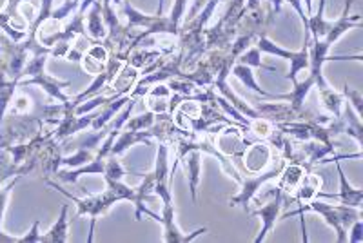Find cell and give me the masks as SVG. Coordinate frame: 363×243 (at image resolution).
Here are the masks:
<instances>
[{
	"label": "cell",
	"mask_w": 363,
	"mask_h": 243,
	"mask_svg": "<svg viewBox=\"0 0 363 243\" xmlns=\"http://www.w3.org/2000/svg\"><path fill=\"white\" fill-rule=\"evenodd\" d=\"M38 227H40V222H38V220H35L33 227H31V231L24 236H18V243L40 242V232H38Z\"/></svg>",
	"instance_id": "cell-33"
},
{
	"label": "cell",
	"mask_w": 363,
	"mask_h": 243,
	"mask_svg": "<svg viewBox=\"0 0 363 243\" xmlns=\"http://www.w3.org/2000/svg\"><path fill=\"white\" fill-rule=\"evenodd\" d=\"M306 173H309V171H307L303 165L294 164V162H287L284 169H281L280 176H278L277 187L280 191H284L285 196L291 200V196H293V193L296 191L298 183L301 181V178L306 176Z\"/></svg>",
	"instance_id": "cell-18"
},
{
	"label": "cell",
	"mask_w": 363,
	"mask_h": 243,
	"mask_svg": "<svg viewBox=\"0 0 363 243\" xmlns=\"http://www.w3.org/2000/svg\"><path fill=\"white\" fill-rule=\"evenodd\" d=\"M262 51L258 50V47H256V44L252 45V47H249V50H245L244 53L240 55L238 58H236V62L238 64H244V66H249V67H252V69H265V71H269V73H274V67H271V66H265L264 64V60H262Z\"/></svg>",
	"instance_id": "cell-26"
},
{
	"label": "cell",
	"mask_w": 363,
	"mask_h": 243,
	"mask_svg": "<svg viewBox=\"0 0 363 243\" xmlns=\"http://www.w3.org/2000/svg\"><path fill=\"white\" fill-rule=\"evenodd\" d=\"M314 87V79L311 74H307L306 80H301V82L293 84V91L291 93H285V95H274V100H287L294 113L300 115L303 111V103H306L307 95H309V91Z\"/></svg>",
	"instance_id": "cell-19"
},
{
	"label": "cell",
	"mask_w": 363,
	"mask_h": 243,
	"mask_svg": "<svg viewBox=\"0 0 363 243\" xmlns=\"http://www.w3.org/2000/svg\"><path fill=\"white\" fill-rule=\"evenodd\" d=\"M256 47H258L262 53H267L277 58H285V60H289L291 71L289 74H285V79L291 80L293 84L298 82V73H300V71H306V69L309 71V51H307L309 45H303L300 51L285 50V47H281V45L274 44L267 35L262 33L260 37L256 38Z\"/></svg>",
	"instance_id": "cell-4"
},
{
	"label": "cell",
	"mask_w": 363,
	"mask_h": 243,
	"mask_svg": "<svg viewBox=\"0 0 363 243\" xmlns=\"http://www.w3.org/2000/svg\"><path fill=\"white\" fill-rule=\"evenodd\" d=\"M171 96H173L171 87L165 82H158L149 87L147 93L144 95V100L151 113H155V115H167L169 113Z\"/></svg>",
	"instance_id": "cell-16"
},
{
	"label": "cell",
	"mask_w": 363,
	"mask_h": 243,
	"mask_svg": "<svg viewBox=\"0 0 363 243\" xmlns=\"http://www.w3.org/2000/svg\"><path fill=\"white\" fill-rule=\"evenodd\" d=\"M125 174H128V171H125V167L122 165L120 157L109 154L108 160H106V167H104V180H124Z\"/></svg>",
	"instance_id": "cell-28"
},
{
	"label": "cell",
	"mask_w": 363,
	"mask_h": 243,
	"mask_svg": "<svg viewBox=\"0 0 363 243\" xmlns=\"http://www.w3.org/2000/svg\"><path fill=\"white\" fill-rule=\"evenodd\" d=\"M67 210H69V205L64 203L60 207V215H58V220L55 222V225L51 227L50 231L45 234H40V242L45 243H66L69 239V231H67V225H69V220H67Z\"/></svg>",
	"instance_id": "cell-21"
},
{
	"label": "cell",
	"mask_w": 363,
	"mask_h": 243,
	"mask_svg": "<svg viewBox=\"0 0 363 243\" xmlns=\"http://www.w3.org/2000/svg\"><path fill=\"white\" fill-rule=\"evenodd\" d=\"M247 129L255 135L256 140H264V142H267L269 138L277 132V125H274V122L264 118V116H256V118H252Z\"/></svg>",
	"instance_id": "cell-25"
},
{
	"label": "cell",
	"mask_w": 363,
	"mask_h": 243,
	"mask_svg": "<svg viewBox=\"0 0 363 243\" xmlns=\"http://www.w3.org/2000/svg\"><path fill=\"white\" fill-rule=\"evenodd\" d=\"M8 4H9V0H0V13H4L6 9H8Z\"/></svg>",
	"instance_id": "cell-37"
},
{
	"label": "cell",
	"mask_w": 363,
	"mask_h": 243,
	"mask_svg": "<svg viewBox=\"0 0 363 243\" xmlns=\"http://www.w3.org/2000/svg\"><path fill=\"white\" fill-rule=\"evenodd\" d=\"M95 115H74L73 111L66 113L62 118L58 120L55 129L51 131V136H53L57 142H66L67 138H71L73 135L77 132H82L86 131L87 128H91V122H93Z\"/></svg>",
	"instance_id": "cell-11"
},
{
	"label": "cell",
	"mask_w": 363,
	"mask_h": 243,
	"mask_svg": "<svg viewBox=\"0 0 363 243\" xmlns=\"http://www.w3.org/2000/svg\"><path fill=\"white\" fill-rule=\"evenodd\" d=\"M45 183L50 187H53V189L58 191L60 194H64L66 198H69L71 202L77 205V216H87V218H89V236H87V242H93V232H95L96 220L102 215H106L116 202H120V200L116 198V194L113 193L109 187H106L104 193L87 194L84 198H77V196H73L71 193L64 191L62 187L58 186L57 181L51 180V178H45Z\"/></svg>",
	"instance_id": "cell-2"
},
{
	"label": "cell",
	"mask_w": 363,
	"mask_h": 243,
	"mask_svg": "<svg viewBox=\"0 0 363 243\" xmlns=\"http://www.w3.org/2000/svg\"><path fill=\"white\" fill-rule=\"evenodd\" d=\"M343 96H345V102L349 103L352 109H354L356 115L362 118V116H363V96H362V93H359L358 89H354V87L349 86V84H345V87H343Z\"/></svg>",
	"instance_id": "cell-30"
},
{
	"label": "cell",
	"mask_w": 363,
	"mask_h": 243,
	"mask_svg": "<svg viewBox=\"0 0 363 243\" xmlns=\"http://www.w3.org/2000/svg\"><path fill=\"white\" fill-rule=\"evenodd\" d=\"M285 158L281 157L280 153H277V157H272L271 165L267 169L262 171V173L256 174H247V176H242V181H240V193L236 196H231L229 198V205L231 207H242L245 213H249V205H251V200L255 198L256 193L262 189L264 183L274 180V178L280 176L281 169L285 167Z\"/></svg>",
	"instance_id": "cell-3"
},
{
	"label": "cell",
	"mask_w": 363,
	"mask_h": 243,
	"mask_svg": "<svg viewBox=\"0 0 363 243\" xmlns=\"http://www.w3.org/2000/svg\"><path fill=\"white\" fill-rule=\"evenodd\" d=\"M306 210H313L316 215H320V218H323V222L336 232V242L345 243L347 242V231L349 227L356 222V220L362 218V209H356V207L343 205V203H338V205H330V203L322 202L320 198H314L311 202H307V205L300 207L294 213H289L285 215L284 218H291V216H303Z\"/></svg>",
	"instance_id": "cell-1"
},
{
	"label": "cell",
	"mask_w": 363,
	"mask_h": 243,
	"mask_svg": "<svg viewBox=\"0 0 363 243\" xmlns=\"http://www.w3.org/2000/svg\"><path fill=\"white\" fill-rule=\"evenodd\" d=\"M21 180V176H15L6 183L4 187H0V242L2 243H18V236H8L4 231H2V218H4V210L6 205H8V198L11 194L13 187L17 186V181Z\"/></svg>",
	"instance_id": "cell-24"
},
{
	"label": "cell",
	"mask_w": 363,
	"mask_h": 243,
	"mask_svg": "<svg viewBox=\"0 0 363 243\" xmlns=\"http://www.w3.org/2000/svg\"><path fill=\"white\" fill-rule=\"evenodd\" d=\"M95 151H89V149H74V153L69 157H62L60 165L67 167V169H77V167H82V165L89 164L93 158H95Z\"/></svg>",
	"instance_id": "cell-27"
},
{
	"label": "cell",
	"mask_w": 363,
	"mask_h": 243,
	"mask_svg": "<svg viewBox=\"0 0 363 243\" xmlns=\"http://www.w3.org/2000/svg\"><path fill=\"white\" fill-rule=\"evenodd\" d=\"M285 200H287V196L284 194V191H280L277 187V191H274V198H272L271 202L262 205L260 209L249 210V216H260L262 220V229L260 232H258V236L255 238V243H262L267 239L269 232L274 229L278 218H280V210L281 207H284Z\"/></svg>",
	"instance_id": "cell-7"
},
{
	"label": "cell",
	"mask_w": 363,
	"mask_h": 243,
	"mask_svg": "<svg viewBox=\"0 0 363 243\" xmlns=\"http://www.w3.org/2000/svg\"><path fill=\"white\" fill-rule=\"evenodd\" d=\"M281 2H287V4H289L291 8L298 13V17H300V21L303 22V26H306V29H307V18L309 17H307L306 9H303V0H281Z\"/></svg>",
	"instance_id": "cell-34"
},
{
	"label": "cell",
	"mask_w": 363,
	"mask_h": 243,
	"mask_svg": "<svg viewBox=\"0 0 363 243\" xmlns=\"http://www.w3.org/2000/svg\"><path fill=\"white\" fill-rule=\"evenodd\" d=\"M31 86H38L42 91H44L45 95L50 96V98L57 100V102L60 103L69 102V98L64 95V89L69 87L71 82H64V80H58L55 79V77H50L45 71L35 74V77H29V79L18 80V87H31Z\"/></svg>",
	"instance_id": "cell-10"
},
{
	"label": "cell",
	"mask_w": 363,
	"mask_h": 243,
	"mask_svg": "<svg viewBox=\"0 0 363 243\" xmlns=\"http://www.w3.org/2000/svg\"><path fill=\"white\" fill-rule=\"evenodd\" d=\"M164 209H162L160 215V223L164 227V234H162V239L165 243H189L193 239L199 238L200 234H206L209 229L207 227H200L196 231H193L191 234H186V232H182L177 225V216H174V207H173V200H165Z\"/></svg>",
	"instance_id": "cell-6"
},
{
	"label": "cell",
	"mask_w": 363,
	"mask_h": 243,
	"mask_svg": "<svg viewBox=\"0 0 363 243\" xmlns=\"http://www.w3.org/2000/svg\"><path fill=\"white\" fill-rule=\"evenodd\" d=\"M231 74H235V77L240 80V82L244 84L245 87H249V89H251V91H255L256 95H260L262 98L272 100V102H277L272 93H267V91H265L264 87L258 86V82H256V79H255V71H252V67L244 66V64L235 62V64H233V67H231Z\"/></svg>",
	"instance_id": "cell-22"
},
{
	"label": "cell",
	"mask_w": 363,
	"mask_h": 243,
	"mask_svg": "<svg viewBox=\"0 0 363 243\" xmlns=\"http://www.w3.org/2000/svg\"><path fill=\"white\" fill-rule=\"evenodd\" d=\"M80 2H82V0H64V4L60 6V8L51 11V18L64 22L67 17H71V15H74V13L79 11Z\"/></svg>",
	"instance_id": "cell-31"
},
{
	"label": "cell",
	"mask_w": 363,
	"mask_h": 243,
	"mask_svg": "<svg viewBox=\"0 0 363 243\" xmlns=\"http://www.w3.org/2000/svg\"><path fill=\"white\" fill-rule=\"evenodd\" d=\"M347 242L349 243H363V220H356L349 231H347Z\"/></svg>",
	"instance_id": "cell-32"
},
{
	"label": "cell",
	"mask_w": 363,
	"mask_h": 243,
	"mask_svg": "<svg viewBox=\"0 0 363 243\" xmlns=\"http://www.w3.org/2000/svg\"><path fill=\"white\" fill-rule=\"evenodd\" d=\"M155 122H157V115L151 111L144 113V115H138L135 118H129L125 122L124 129H129V131H149L153 128Z\"/></svg>",
	"instance_id": "cell-29"
},
{
	"label": "cell",
	"mask_w": 363,
	"mask_h": 243,
	"mask_svg": "<svg viewBox=\"0 0 363 243\" xmlns=\"http://www.w3.org/2000/svg\"><path fill=\"white\" fill-rule=\"evenodd\" d=\"M164 8H165V0H160V4H158L157 13H155V15H157V17H164Z\"/></svg>",
	"instance_id": "cell-35"
},
{
	"label": "cell",
	"mask_w": 363,
	"mask_h": 243,
	"mask_svg": "<svg viewBox=\"0 0 363 243\" xmlns=\"http://www.w3.org/2000/svg\"><path fill=\"white\" fill-rule=\"evenodd\" d=\"M86 33L91 40L102 42L108 38V26L102 15V0H95L86 13Z\"/></svg>",
	"instance_id": "cell-17"
},
{
	"label": "cell",
	"mask_w": 363,
	"mask_h": 243,
	"mask_svg": "<svg viewBox=\"0 0 363 243\" xmlns=\"http://www.w3.org/2000/svg\"><path fill=\"white\" fill-rule=\"evenodd\" d=\"M153 140L155 135L151 129H149V131H129V129H124V131L118 132V136H116L115 144H113L111 147V154L113 157L122 158L125 154V151L131 149L133 145H153Z\"/></svg>",
	"instance_id": "cell-15"
},
{
	"label": "cell",
	"mask_w": 363,
	"mask_h": 243,
	"mask_svg": "<svg viewBox=\"0 0 363 243\" xmlns=\"http://www.w3.org/2000/svg\"><path fill=\"white\" fill-rule=\"evenodd\" d=\"M142 73L138 67L131 66L129 62H124V66L120 67L118 73L115 74V79L109 82V86L106 87L102 95L109 96L111 100L120 98V96H125V95H131V91L135 89L136 82L140 80Z\"/></svg>",
	"instance_id": "cell-9"
},
{
	"label": "cell",
	"mask_w": 363,
	"mask_h": 243,
	"mask_svg": "<svg viewBox=\"0 0 363 243\" xmlns=\"http://www.w3.org/2000/svg\"><path fill=\"white\" fill-rule=\"evenodd\" d=\"M108 2H111V4L115 6V8H120V6H122V2H124V0H108Z\"/></svg>",
	"instance_id": "cell-38"
},
{
	"label": "cell",
	"mask_w": 363,
	"mask_h": 243,
	"mask_svg": "<svg viewBox=\"0 0 363 243\" xmlns=\"http://www.w3.org/2000/svg\"><path fill=\"white\" fill-rule=\"evenodd\" d=\"M245 131H247L245 125L229 124L223 129H220L215 136H209V138L223 157L233 158L240 157V154L244 153V149L251 144L247 140V136H245Z\"/></svg>",
	"instance_id": "cell-5"
},
{
	"label": "cell",
	"mask_w": 363,
	"mask_h": 243,
	"mask_svg": "<svg viewBox=\"0 0 363 243\" xmlns=\"http://www.w3.org/2000/svg\"><path fill=\"white\" fill-rule=\"evenodd\" d=\"M178 165H182L184 171H186L187 181H189L191 200H193V203L196 205V203H199L200 174H202V151H200V149H189L186 154H182Z\"/></svg>",
	"instance_id": "cell-12"
},
{
	"label": "cell",
	"mask_w": 363,
	"mask_h": 243,
	"mask_svg": "<svg viewBox=\"0 0 363 243\" xmlns=\"http://www.w3.org/2000/svg\"><path fill=\"white\" fill-rule=\"evenodd\" d=\"M320 100H322V106L329 111V115H333V118H338L343 111V106H345V96L343 93H338L333 87H325V89L318 91Z\"/></svg>",
	"instance_id": "cell-23"
},
{
	"label": "cell",
	"mask_w": 363,
	"mask_h": 243,
	"mask_svg": "<svg viewBox=\"0 0 363 243\" xmlns=\"http://www.w3.org/2000/svg\"><path fill=\"white\" fill-rule=\"evenodd\" d=\"M220 2H223V0H220Z\"/></svg>",
	"instance_id": "cell-39"
},
{
	"label": "cell",
	"mask_w": 363,
	"mask_h": 243,
	"mask_svg": "<svg viewBox=\"0 0 363 243\" xmlns=\"http://www.w3.org/2000/svg\"><path fill=\"white\" fill-rule=\"evenodd\" d=\"M336 164V171H338L340 176V193L336 194H323L322 191L318 193L316 198H330V200H338L340 203L349 207H356V209H362V202H363V189L359 187H352L349 181H347L345 173L342 169V164L340 160H335Z\"/></svg>",
	"instance_id": "cell-13"
},
{
	"label": "cell",
	"mask_w": 363,
	"mask_h": 243,
	"mask_svg": "<svg viewBox=\"0 0 363 243\" xmlns=\"http://www.w3.org/2000/svg\"><path fill=\"white\" fill-rule=\"evenodd\" d=\"M80 64H82L84 71L89 73L91 77H99L100 73L108 69L109 64V50L108 45L95 42L91 44L86 51H84L82 58H80Z\"/></svg>",
	"instance_id": "cell-14"
},
{
	"label": "cell",
	"mask_w": 363,
	"mask_h": 243,
	"mask_svg": "<svg viewBox=\"0 0 363 243\" xmlns=\"http://www.w3.org/2000/svg\"><path fill=\"white\" fill-rule=\"evenodd\" d=\"M320 189H322V178L309 171V173H306V176L301 178V181L298 183L296 191L293 193L291 200L296 203H300V205H303V203H307V202H311V200L316 198L318 193H320Z\"/></svg>",
	"instance_id": "cell-20"
},
{
	"label": "cell",
	"mask_w": 363,
	"mask_h": 243,
	"mask_svg": "<svg viewBox=\"0 0 363 243\" xmlns=\"http://www.w3.org/2000/svg\"><path fill=\"white\" fill-rule=\"evenodd\" d=\"M306 2V9H307V17H309L311 13H313V0H303Z\"/></svg>",
	"instance_id": "cell-36"
},
{
	"label": "cell",
	"mask_w": 363,
	"mask_h": 243,
	"mask_svg": "<svg viewBox=\"0 0 363 243\" xmlns=\"http://www.w3.org/2000/svg\"><path fill=\"white\" fill-rule=\"evenodd\" d=\"M272 157H274L272 145H269L264 140H255L244 149V153L240 154V160H242V165L247 171V174H256L267 169L272 162Z\"/></svg>",
	"instance_id": "cell-8"
}]
</instances>
